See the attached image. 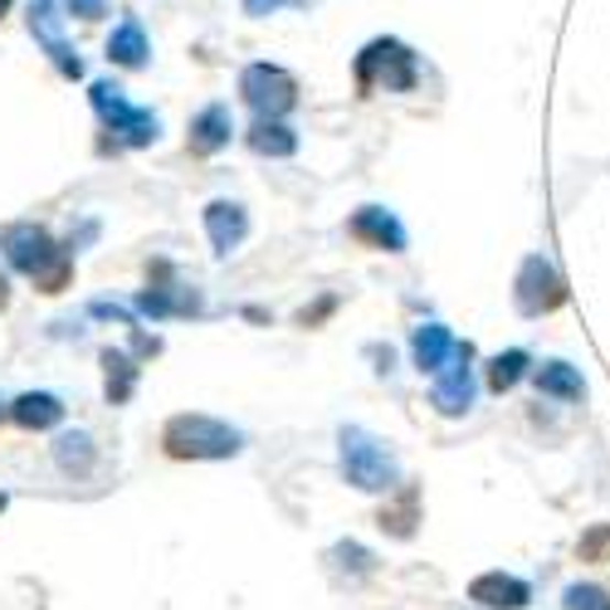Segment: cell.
Here are the masks:
<instances>
[{"instance_id": "cell-1", "label": "cell", "mask_w": 610, "mask_h": 610, "mask_svg": "<svg viewBox=\"0 0 610 610\" xmlns=\"http://www.w3.org/2000/svg\"><path fill=\"white\" fill-rule=\"evenodd\" d=\"M162 445L172 459H230L240 455V431L210 421V415H176V421H166Z\"/></svg>"}, {"instance_id": "cell-2", "label": "cell", "mask_w": 610, "mask_h": 610, "mask_svg": "<svg viewBox=\"0 0 610 610\" xmlns=\"http://www.w3.org/2000/svg\"><path fill=\"white\" fill-rule=\"evenodd\" d=\"M342 473H347V483L361 493H391L395 489V459H391V449L381 445L377 435H367V431H342Z\"/></svg>"}, {"instance_id": "cell-3", "label": "cell", "mask_w": 610, "mask_h": 610, "mask_svg": "<svg viewBox=\"0 0 610 610\" xmlns=\"http://www.w3.org/2000/svg\"><path fill=\"white\" fill-rule=\"evenodd\" d=\"M395 88V94H411L415 88V54L405 50L401 40H377L357 54V88L371 94V88Z\"/></svg>"}, {"instance_id": "cell-4", "label": "cell", "mask_w": 610, "mask_h": 610, "mask_svg": "<svg viewBox=\"0 0 610 610\" xmlns=\"http://www.w3.org/2000/svg\"><path fill=\"white\" fill-rule=\"evenodd\" d=\"M240 94L259 118H284V112L298 104V84H293L284 69H274V64H250V69L240 74Z\"/></svg>"}, {"instance_id": "cell-5", "label": "cell", "mask_w": 610, "mask_h": 610, "mask_svg": "<svg viewBox=\"0 0 610 610\" xmlns=\"http://www.w3.org/2000/svg\"><path fill=\"white\" fill-rule=\"evenodd\" d=\"M94 108L112 122V132H122V142H128V146H152V142H156V132H162L156 112L132 108L128 98H122V88H118V84H94Z\"/></svg>"}, {"instance_id": "cell-6", "label": "cell", "mask_w": 610, "mask_h": 610, "mask_svg": "<svg viewBox=\"0 0 610 610\" xmlns=\"http://www.w3.org/2000/svg\"><path fill=\"white\" fill-rule=\"evenodd\" d=\"M562 303H567V288H562L557 269L542 254L523 259V269H518V313L523 318H542V313L562 308Z\"/></svg>"}, {"instance_id": "cell-7", "label": "cell", "mask_w": 610, "mask_h": 610, "mask_svg": "<svg viewBox=\"0 0 610 610\" xmlns=\"http://www.w3.org/2000/svg\"><path fill=\"white\" fill-rule=\"evenodd\" d=\"M0 244H6V254H10V264L20 269V274H44V269L54 264L64 250L50 240V235L40 230V225H10L6 235H0Z\"/></svg>"}, {"instance_id": "cell-8", "label": "cell", "mask_w": 610, "mask_h": 610, "mask_svg": "<svg viewBox=\"0 0 610 610\" xmlns=\"http://www.w3.org/2000/svg\"><path fill=\"white\" fill-rule=\"evenodd\" d=\"M469 361H473V347L465 342L455 352V361H449V367L435 377L431 405H435L439 415H465L469 405H473V371H469Z\"/></svg>"}, {"instance_id": "cell-9", "label": "cell", "mask_w": 610, "mask_h": 610, "mask_svg": "<svg viewBox=\"0 0 610 610\" xmlns=\"http://www.w3.org/2000/svg\"><path fill=\"white\" fill-rule=\"evenodd\" d=\"M347 235L361 244H371V250H386V254H401L405 250V230H401V220L391 216V210H381V206H361L352 220H347Z\"/></svg>"}, {"instance_id": "cell-10", "label": "cell", "mask_w": 610, "mask_h": 610, "mask_svg": "<svg viewBox=\"0 0 610 610\" xmlns=\"http://www.w3.org/2000/svg\"><path fill=\"white\" fill-rule=\"evenodd\" d=\"M469 601H479L489 610H523L533 601V586L518 581V576H503V571H483L469 581Z\"/></svg>"}, {"instance_id": "cell-11", "label": "cell", "mask_w": 610, "mask_h": 610, "mask_svg": "<svg viewBox=\"0 0 610 610\" xmlns=\"http://www.w3.org/2000/svg\"><path fill=\"white\" fill-rule=\"evenodd\" d=\"M411 352H415V367H421V377H439V371L455 361L459 352V342L449 337V327H439V323H425V327H415V337H411Z\"/></svg>"}, {"instance_id": "cell-12", "label": "cell", "mask_w": 610, "mask_h": 610, "mask_svg": "<svg viewBox=\"0 0 610 610\" xmlns=\"http://www.w3.org/2000/svg\"><path fill=\"white\" fill-rule=\"evenodd\" d=\"M30 30L44 40V50L54 54V64H59V74H69V78H78L84 74V64H78V54L64 44V35H59V15H54V0H35L30 6Z\"/></svg>"}, {"instance_id": "cell-13", "label": "cell", "mask_w": 610, "mask_h": 610, "mask_svg": "<svg viewBox=\"0 0 610 610\" xmlns=\"http://www.w3.org/2000/svg\"><path fill=\"white\" fill-rule=\"evenodd\" d=\"M10 421H15L20 431H50V425L64 421V405H59V395H50V391H25L10 405Z\"/></svg>"}, {"instance_id": "cell-14", "label": "cell", "mask_w": 610, "mask_h": 610, "mask_svg": "<svg viewBox=\"0 0 610 610\" xmlns=\"http://www.w3.org/2000/svg\"><path fill=\"white\" fill-rule=\"evenodd\" d=\"M244 230H250V220H244L240 206H230V200L206 206V235H210V244H216V254H230L235 244L244 240Z\"/></svg>"}, {"instance_id": "cell-15", "label": "cell", "mask_w": 610, "mask_h": 610, "mask_svg": "<svg viewBox=\"0 0 610 610\" xmlns=\"http://www.w3.org/2000/svg\"><path fill=\"white\" fill-rule=\"evenodd\" d=\"M225 142H230V108H225V104L200 108L196 122H190V152L210 156V152H220Z\"/></svg>"}, {"instance_id": "cell-16", "label": "cell", "mask_w": 610, "mask_h": 610, "mask_svg": "<svg viewBox=\"0 0 610 610\" xmlns=\"http://www.w3.org/2000/svg\"><path fill=\"white\" fill-rule=\"evenodd\" d=\"M533 381H537L542 395H552V401H581L586 395V381L571 361H542V367L533 371Z\"/></svg>"}, {"instance_id": "cell-17", "label": "cell", "mask_w": 610, "mask_h": 610, "mask_svg": "<svg viewBox=\"0 0 610 610\" xmlns=\"http://www.w3.org/2000/svg\"><path fill=\"white\" fill-rule=\"evenodd\" d=\"M108 59H112V64H122V69H142V64H146V35H142L138 20H122V25L112 30V40H108Z\"/></svg>"}, {"instance_id": "cell-18", "label": "cell", "mask_w": 610, "mask_h": 610, "mask_svg": "<svg viewBox=\"0 0 610 610\" xmlns=\"http://www.w3.org/2000/svg\"><path fill=\"white\" fill-rule=\"evenodd\" d=\"M377 523L386 527L391 537H411V533H415V523H421V493H415V489H401V499L381 508Z\"/></svg>"}, {"instance_id": "cell-19", "label": "cell", "mask_w": 610, "mask_h": 610, "mask_svg": "<svg viewBox=\"0 0 610 610\" xmlns=\"http://www.w3.org/2000/svg\"><path fill=\"white\" fill-rule=\"evenodd\" d=\"M250 146L259 156H293V146H298V138L284 128L279 118H259L250 128Z\"/></svg>"}, {"instance_id": "cell-20", "label": "cell", "mask_w": 610, "mask_h": 610, "mask_svg": "<svg viewBox=\"0 0 610 610\" xmlns=\"http://www.w3.org/2000/svg\"><path fill=\"white\" fill-rule=\"evenodd\" d=\"M523 377H527V352H523V347H513V352H499V357L489 361V391L493 395L513 391Z\"/></svg>"}, {"instance_id": "cell-21", "label": "cell", "mask_w": 610, "mask_h": 610, "mask_svg": "<svg viewBox=\"0 0 610 610\" xmlns=\"http://www.w3.org/2000/svg\"><path fill=\"white\" fill-rule=\"evenodd\" d=\"M104 367H108V401H128L132 395V381H138V367H132L122 352H104Z\"/></svg>"}, {"instance_id": "cell-22", "label": "cell", "mask_w": 610, "mask_h": 610, "mask_svg": "<svg viewBox=\"0 0 610 610\" xmlns=\"http://www.w3.org/2000/svg\"><path fill=\"white\" fill-rule=\"evenodd\" d=\"M54 455H59L64 469H78L84 473L88 465H94V449H88V435H64L59 445H54Z\"/></svg>"}, {"instance_id": "cell-23", "label": "cell", "mask_w": 610, "mask_h": 610, "mask_svg": "<svg viewBox=\"0 0 610 610\" xmlns=\"http://www.w3.org/2000/svg\"><path fill=\"white\" fill-rule=\"evenodd\" d=\"M567 610H610V596L601 591V586H567Z\"/></svg>"}, {"instance_id": "cell-24", "label": "cell", "mask_w": 610, "mask_h": 610, "mask_svg": "<svg viewBox=\"0 0 610 610\" xmlns=\"http://www.w3.org/2000/svg\"><path fill=\"white\" fill-rule=\"evenodd\" d=\"M610 557V523L591 527V533L581 537V562H606Z\"/></svg>"}, {"instance_id": "cell-25", "label": "cell", "mask_w": 610, "mask_h": 610, "mask_svg": "<svg viewBox=\"0 0 610 610\" xmlns=\"http://www.w3.org/2000/svg\"><path fill=\"white\" fill-rule=\"evenodd\" d=\"M64 6H69L74 15H84V20H98V15H108V10H104V0H64Z\"/></svg>"}, {"instance_id": "cell-26", "label": "cell", "mask_w": 610, "mask_h": 610, "mask_svg": "<svg viewBox=\"0 0 610 610\" xmlns=\"http://www.w3.org/2000/svg\"><path fill=\"white\" fill-rule=\"evenodd\" d=\"M279 6H288V0H244L250 15H269V10H279Z\"/></svg>"}, {"instance_id": "cell-27", "label": "cell", "mask_w": 610, "mask_h": 610, "mask_svg": "<svg viewBox=\"0 0 610 610\" xmlns=\"http://www.w3.org/2000/svg\"><path fill=\"white\" fill-rule=\"evenodd\" d=\"M10 303V288H6V274H0V308H6Z\"/></svg>"}, {"instance_id": "cell-28", "label": "cell", "mask_w": 610, "mask_h": 610, "mask_svg": "<svg viewBox=\"0 0 610 610\" xmlns=\"http://www.w3.org/2000/svg\"><path fill=\"white\" fill-rule=\"evenodd\" d=\"M6 10H10V0H0V15H6Z\"/></svg>"}, {"instance_id": "cell-29", "label": "cell", "mask_w": 610, "mask_h": 610, "mask_svg": "<svg viewBox=\"0 0 610 610\" xmlns=\"http://www.w3.org/2000/svg\"><path fill=\"white\" fill-rule=\"evenodd\" d=\"M0 508H6V493H0Z\"/></svg>"}]
</instances>
